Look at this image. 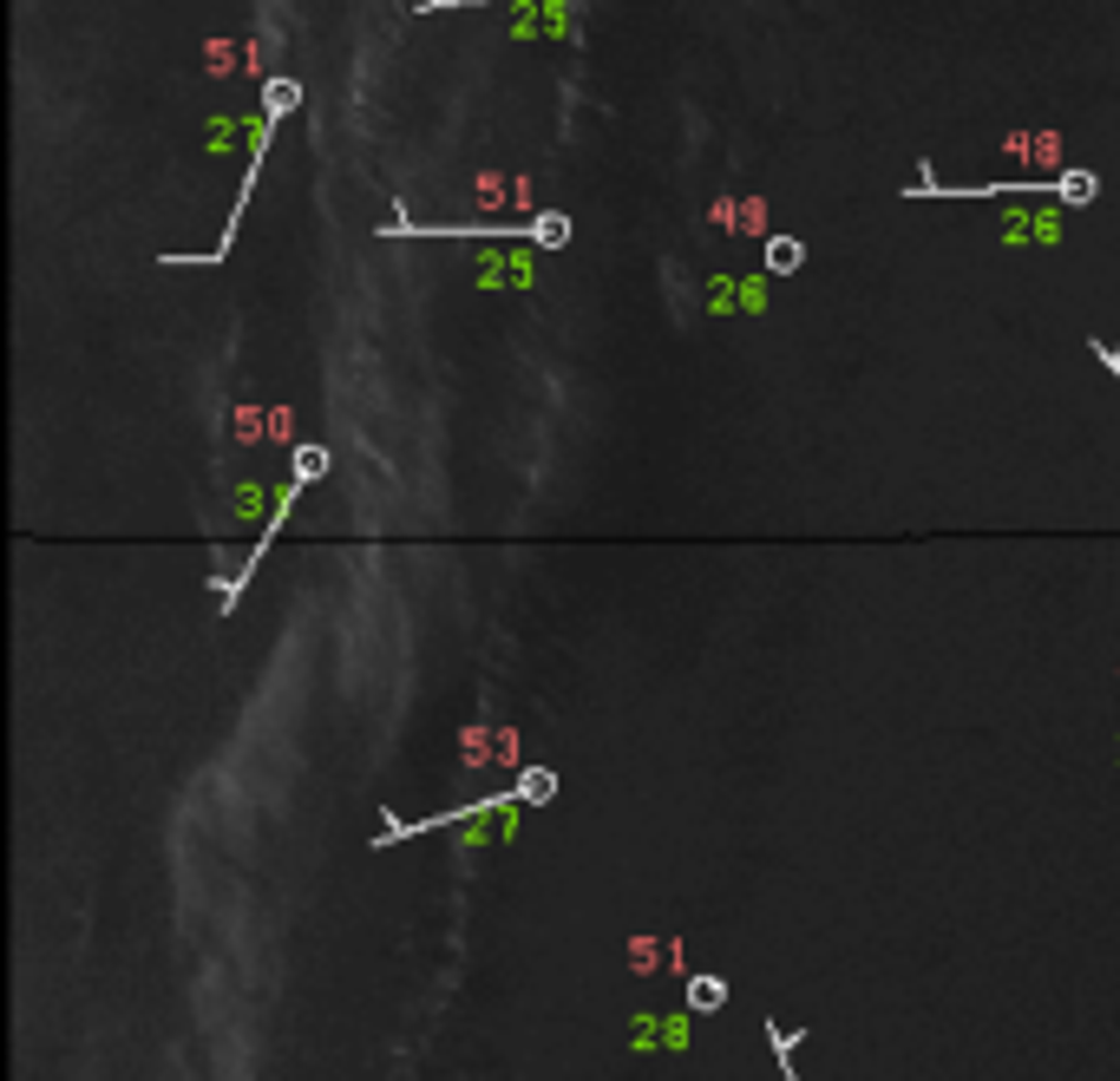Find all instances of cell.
Segmentation results:
<instances>
[{"instance_id": "6da1fadb", "label": "cell", "mask_w": 1120, "mask_h": 1081, "mask_svg": "<svg viewBox=\"0 0 1120 1081\" xmlns=\"http://www.w3.org/2000/svg\"><path fill=\"white\" fill-rule=\"evenodd\" d=\"M524 236H531L538 249H564V243H570V216H564V210H551V216L524 223Z\"/></svg>"}, {"instance_id": "7a4b0ae2", "label": "cell", "mask_w": 1120, "mask_h": 1081, "mask_svg": "<svg viewBox=\"0 0 1120 1081\" xmlns=\"http://www.w3.org/2000/svg\"><path fill=\"white\" fill-rule=\"evenodd\" d=\"M721 1003H728V984L721 977H688V1010L695 1017H715Z\"/></svg>"}, {"instance_id": "3957f363", "label": "cell", "mask_w": 1120, "mask_h": 1081, "mask_svg": "<svg viewBox=\"0 0 1120 1081\" xmlns=\"http://www.w3.org/2000/svg\"><path fill=\"white\" fill-rule=\"evenodd\" d=\"M262 98H269V125H282V118L302 105V85H295V79H269V85H262Z\"/></svg>"}, {"instance_id": "277c9868", "label": "cell", "mask_w": 1120, "mask_h": 1081, "mask_svg": "<svg viewBox=\"0 0 1120 1081\" xmlns=\"http://www.w3.org/2000/svg\"><path fill=\"white\" fill-rule=\"evenodd\" d=\"M806 262V249L793 243V236H767V269H780V275H793Z\"/></svg>"}, {"instance_id": "5b68a950", "label": "cell", "mask_w": 1120, "mask_h": 1081, "mask_svg": "<svg viewBox=\"0 0 1120 1081\" xmlns=\"http://www.w3.org/2000/svg\"><path fill=\"white\" fill-rule=\"evenodd\" d=\"M557 794V774L551 767H524V780H518V800H531V807H544Z\"/></svg>"}, {"instance_id": "8992f818", "label": "cell", "mask_w": 1120, "mask_h": 1081, "mask_svg": "<svg viewBox=\"0 0 1120 1081\" xmlns=\"http://www.w3.org/2000/svg\"><path fill=\"white\" fill-rule=\"evenodd\" d=\"M328 479V453L321 446H295V485H315Z\"/></svg>"}]
</instances>
